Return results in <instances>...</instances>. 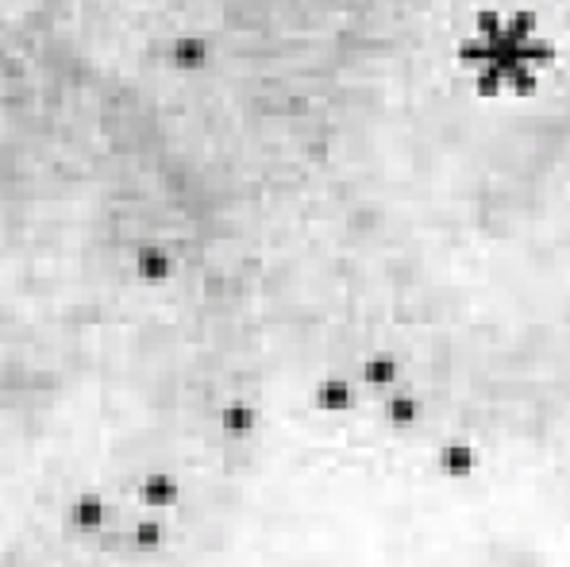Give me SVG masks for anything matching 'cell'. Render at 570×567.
I'll use <instances>...</instances> for the list:
<instances>
[{"instance_id": "30bf717a", "label": "cell", "mask_w": 570, "mask_h": 567, "mask_svg": "<svg viewBox=\"0 0 570 567\" xmlns=\"http://www.w3.org/2000/svg\"><path fill=\"white\" fill-rule=\"evenodd\" d=\"M382 417L390 421L393 428H416L424 421V402L413 394V390H390L382 398Z\"/></svg>"}, {"instance_id": "3957f363", "label": "cell", "mask_w": 570, "mask_h": 567, "mask_svg": "<svg viewBox=\"0 0 570 567\" xmlns=\"http://www.w3.org/2000/svg\"><path fill=\"white\" fill-rule=\"evenodd\" d=\"M112 521V506H108L105 491H82L70 506H66V525L78 536H100Z\"/></svg>"}, {"instance_id": "5b68a950", "label": "cell", "mask_w": 570, "mask_h": 567, "mask_svg": "<svg viewBox=\"0 0 570 567\" xmlns=\"http://www.w3.org/2000/svg\"><path fill=\"white\" fill-rule=\"evenodd\" d=\"M355 394H359V387H355V378L347 375H324L312 387V410L328 413V417H335V413H347L351 405H355Z\"/></svg>"}, {"instance_id": "6da1fadb", "label": "cell", "mask_w": 570, "mask_h": 567, "mask_svg": "<svg viewBox=\"0 0 570 567\" xmlns=\"http://www.w3.org/2000/svg\"><path fill=\"white\" fill-rule=\"evenodd\" d=\"M131 271H135V279L147 290H163L178 279V259H174V251L163 244V239H143Z\"/></svg>"}, {"instance_id": "7c38bea8", "label": "cell", "mask_w": 570, "mask_h": 567, "mask_svg": "<svg viewBox=\"0 0 570 567\" xmlns=\"http://www.w3.org/2000/svg\"><path fill=\"white\" fill-rule=\"evenodd\" d=\"M501 32H506V9L501 4H478V12H474V35L486 43H497Z\"/></svg>"}, {"instance_id": "8fae6325", "label": "cell", "mask_w": 570, "mask_h": 567, "mask_svg": "<svg viewBox=\"0 0 570 567\" xmlns=\"http://www.w3.org/2000/svg\"><path fill=\"white\" fill-rule=\"evenodd\" d=\"M506 9V39H513V43H529V39H536L539 35V16H536V9L532 4H501Z\"/></svg>"}, {"instance_id": "8992f818", "label": "cell", "mask_w": 570, "mask_h": 567, "mask_svg": "<svg viewBox=\"0 0 570 567\" xmlns=\"http://www.w3.org/2000/svg\"><path fill=\"white\" fill-rule=\"evenodd\" d=\"M351 378H355L359 387H370V390L390 394V390L401 387V363L393 359L390 352H375V355H367L359 367H355V375Z\"/></svg>"}, {"instance_id": "52a82bcc", "label": "cell", "mask_w": 570, "mask_h": 567, "mask_svg": "<svg viewBox=\"0 0 570 567\" xmlns=\"http://www.w3.org/2000/svg\"><path fill=\"white\" fill-rule=\"evenodd\" d=\"M216 428H221V436H228V440H251V436L259 433V410H254L247 398H231V402H224L221 413H216Z\"/></svg>"}, {"instance_id": "4fadbf2b", "label": "cell", "mask_w": 570, "mask_h": 567, "mask_svg": "<svg viewBox=\"0 0 570 567\" xmlns=\"http://www.w3.org/2000/svg\"><path fill=\"white\" fill-rule=\"evenodd\" d=\"M555 55H559V47H555V39H551V35H544V32H539L536 39L524 43V50H521V58L529 62L532 70H551L555 67Z\"/></svg>"}, {"instance_id": "ba28073f", "label": "cell", "mask_w": 570, "mask_h": 567, "mask_svg": "<svg viewBox=\"0 0 570 567\" xmlns=\"http://www.w3.org/2000/svg\"><path fill=\"white\" fill-rule=\"evenodd\" d=\"M474 468H478V452H474V445L463 440V436L443 440L440 452H436V471H440L443 479H471Z\"/></svg>"}, {"instance_id": "277c9868", "label": "cell", "mask_w": 570, "mask_h": 567, "mask_svg": "<svg viewBox=\"0 0 570 567\" xmlns=\"http://www.w3.org/2000/svg\"><path fill=\"white\" fill-rule=\"evenodd\" d=\"M166 62H170L178 74H201V70L212 62L209 39H204V35H197V32L174 35L170 47H166Z\"/></svg>"}, {"instance_id": "7a4b0ae2", "label": "cell", "mask_w": 570, "mask_h": 567, "mask_svg": "<svg viewBox=\"0 0 570 567\" xmlns=\"http://www.w3.org/2000/svg\"><path fill=\"white\" fill-rule=\"evenodd\" d=\"M135 506L143 513L166 518V513L181 506V479L170 475V471H147L135 486Z\"/></svg>"}, {"instance_id": "9c48e42d", "label": "cell", "mask_w": 570, "mask_h": 567, "mask_svg": "<svg viewBox=\"0 0 570 567\" xmlns=\"http://www.w3.org/2000/svg\"><path fill=\"white\" fill-rule=\"evenodd\" d=\"M166 536H170V529H166V518H158V513H139V518L131 521V529H128V544L135 552H143V556L163 552Z\"/></svg>"}]
</instances>
